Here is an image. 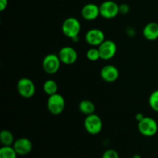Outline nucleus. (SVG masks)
Returning a JSON list of instances; mask_svg holds the SVG:
<instances>
[{
  "label": "nucleus",
  "instance_id": "1",
  "mask_svg": "<svg viewBox=\"0 0 158 158\" xmlns=\"http://www.w3.org/2000/svg\"><path fill=\"white\" fill-rule=\"evenodd\" d=\"M81 30V25L79 20L74 17L66 19L62 24V32L65 36L75 41Z\"/></svg>",
  "mask_w": 158,
  "mask_h": 158
},
{
  "label": "nucleus",
  "instance_id": "2",
  "mask_svg": "<svg viewBox=\"0 0 158 158\" xmlns=\"http://www.w3.org/2000/svg\"><path fill=\"white\" fill-rule=\"evenodd\" d=\"M138 131L144 137H153L158 131L157 121L152 117H144L138 121Z\"/></svg>",
  "mask_w": 158,
  "mask_h": 158
},
{
  "label": "nucleus",
  "instance_id": "3",
  "mask_svg": "<svg viewBox=\"0 0 158 158\" xmlns=\"http://www.w3.org/2000/svg\"><path fill=\"white\" fill-rule=\"evenodd\" d=\"M65 99L61 94H56L49 96L46 106L49 113L53 115H59L61 114L65 108Z\"/></svg>",
  "mask_w": 158,
  "mask_h": 158
},
{
  "label": "nucleus",
  "instance_id": "4",
  "mask_svg": "<svg viewBox=\"0 0 158 158\" xmlns=\"http://www.w3.org/2000/svg\"><path fill=\"white\" fill-rule=\"evenodd\" d=\"M16 89L18 94L25 99L32 97L35 92V86L33 82L27 77H23L17 82Z\"/></svg>",
  "mask_w": 158,
  "mask_h": 158
},
{
  "label": "nucleus",
  "instance_id": "5",
  "mask_svg": "<svg viewBox=\"0 0 158 158\" xmlns=\"http://www.w3.org/2000/svg\"><path fill=\"white\" fill-rule=\"evenodd\" d=\"M61 65V61L58 55L55 53L47 54L43 58L42 62V66L45 73L49 75L56 73L59 71Z\"/></svg>",
  "mask_w": 158,
  "mask_h": 158
},
{
  "label": "nucleus",
  "instance_id": "6",
  "mask_svg": "<svg viewBox=\"0 0 158 158\" xmlns=\"http://www.w3.org/2000/svg\"><path fill=\"white\" fill-rule=\"evenodd\" d=\"M84 128L86 132L92 135L100 134L103 128V123L98 115L95 114L86 116L83 122Z\"/></svg>",
  "mask_w": 158,
  "mask_h": 158
},
{
  "label": "nucleus",
  "instance_id": "7",
  "mask_svg": "<svg viewBox=\"0 0 158 158\" xmlns=\"http://www.w3.org/2000/svg\"><path fill=\"white\" fill-rule=\"evenodd\" d=\"M120 13V6L114 0H106L100 4V16L106 19H111Z\"/></svg>",
  "mask_w": 158,
  "mask_h": 158
},
{
  "label": "nucleus",
  "instance_id": "8",
  "mask_svg": "<svg viewBox=\"0 0 158 158\" xmlns=\"http://www.w3.org/2000/svg\"><path fill=\"white\" fill-rule=\"evenodd\" d=\"M100 59L103 60H108L112 59L117 53V47L116 43L112 40H105L98 46Z\"/></svg>",
  "mask_w": 158,
  "mask_h": 158
},
{
  "label": "nucleus",
  "instance_id": "9",
  "mask_svg": "<svg viewBox=\"0 0 158 158\" xmlns=\"http://www.w3.org/2000/svg\"><path fill=\"white\" fill-rule=\"evenodd\" d=\"M61 63L66 65H71L76 63L77 60V52L71 46H64L61 48L58 53Z\"/></svg>",
  "mask_w": 158,
  "mask_h": 158
},
{
  "label": "nucleus",
  "instance_id": "10",
  "mask_svg": "<svg viewBox=\"0 0 158 158\" xmlns=\"http://www.w3.org/2000/svg\"><path fill=\"white\" fill-rule=\"evenodd\" d=\"M85 40L90 46H99L105 40L104 32L99 29H91L86 32Z\"/></svg>",
  "mask_w": 158,
  "mask_h": 158
},
{
  "label": "nucleus",
  "instance_id": "11",
  "mask_svg": "<svg viewBox=\"0 0 158 158\" xmlns=\"http://www.w3.org/2000/svg\"><path fill=\"white\" fill-rule=\"evenodd\" d=\"M13 148L18 155L25 156L29 154L32 150V143L29 139L26 137H21L15 140Z\"/></svg>",
  "mask_w": 158,
  "mask_h": 158
},
{
  "label": "nucleus",
  "instance_id": "12",
  "mask_svg": "<svg viewBox=\"0 0 158 158\" xmlns=\"http://www.w3.org/2000/svg\"><path fill=\"white\" fill-rule=\"evenodd\" d=\"M118 69L114 65H106L100 70V77L102 80L107 83L115 82L119 77Z\"/></svg>",
  "mask_w": 158,
  "mask_h": 158
},
{
  "label": "nucleus",
  "instance_id": "13",
  "mask_svg": "<svg viewBox=\"0 0 158 158\" xmlns=\"http://www.w3.org/2000/svg\"><path fill=\"white\" fill-rule=\"evenodd\" d=\"M81 15L85 20L92 21L96 19L100 15V6L94 3H88L82 8Z\"/></svg>",
  "mask_w": 158,
  "mask_h": 158
},
{
  "label": "nucleus",
  "instance_id": "14",
  "mask_svg": "<svg viewBox=\"0 0 158 158\" xmlns=\"http://www.w3.org/2000/svg\"><path fill=\"white\" fill-rule=\"evenodd\" d=\"M143 34L145 39L150 41H154L158 39V23L151 22L148 23L143 29Z\"/></svg>",
  "mask_w": 158,
  "mask_h": 158
},
{
  "label": "nucleus",
  "instance_id": "15",
  "mask_svg": "<svg viewBox=\"0 0 158 158\" xmlns=\"http://www.w3.org/2000/svg\"><path fill=\"white\" fill-rule=\"evenodd\" d=\"M78 107L79 110L86 116L94 114L95 112V105L89 100H83L80 101Z\"/></svg>",
  "mask_w": 158,
  "mask_h": 158
},
{
  "label": "nucleus",
  "instance_id": "16",
  "mask_svg": "<svg viewBox=\"0 0 158 158\" xmlns=\"http://www.w3.org/2000/svg\"><path fill=\"white\" fill-rule=\"evenodd\" d=\"M0 142L2 146H12L15 142L12 133L8 130H2L0 133Z\"/></svg>",
  "mask_w": 158,
  "mask_h": 158
},
{
  "label": "nucleus",
  "instance_id": "17",
  "mask_svg": "<svg viewBox=\"0 0 158 158\" xmlns=\"http://www.w3.org/2000/svg\"><path fill=\"white\" fill-rule=\"evenodd\" d=\"M43 91L46 93L47 95L51 96L52 94H55L58 90V85L56 82L52 80H48L44 82L43 86Z\"/></svg>",
  "mask_w": 158,
  "mask_h": 158
},
{
  "label": "nucleus",
  "instance_id": "18",
  "mask_svg": "<svg viewBox=\"0 0 158 158\" xmlns=\"http://www.w3.org/2000/svg\"><path fill=\"white\" fill-rule=\"evenodd\" d=\"M17 155L12 146H2L0 148V158H17Z\"/></svg>",
  "mask_w": 158,
  "mask_h": 158
},
{
  "label": "nucleus",
  "instance_id": "19",
  "mask_svg": "<svg viewBox=\"0 0 158 158\" xmlns=\"http://www.w3.org/2000/svg\"><path fill=\"white\" fill-rule=\"evenodd\" d=\"M148 103L153 110L158 113V89L151 93L148 98Z\"/></svg>",
  "mask_w": 158,
  "mask_h": 158
},
{
  "label": "nucleus",
  "instance_id": "20",
  "mask_svg": "<svg viewBox=\"0 0 158 158\" xmlns=\"http://www.w3.org/2000/svg\"><path fill=\"white\" fill-rule=\"evenodd\" d=\"M86 58L91 62H96L100 59V52L98 48H91L86 52Z\"/></svg>",
  "mask_w": 158,
  "mask_h": 158
},
{
  "label": "nucleus",
  "instance_id": "21",
  "mask_svg": "<svg viewBox=\"0 0 158 158\" xmlns=\"http://www.w3.org/2000/svg\"><path fill=\"white\" fill-rule=\"evenodd\" d=\"M102 158H120V156L115 150L108 149L103 152Z\"/></svg>",
  "mask_w": 158,
  "mask_h": 158
},
{
  "label": "nucleus",
  "instance_id": "22",
  "mask_svg": "<svg viewBox=\"0 0 158 158\" xmlns=\"http://www.w3.org/2000/svg\"><path fill=\"white\" fill-rule=\"evenodd\" d=\"M130 7L127 4H122L120 6V13L126 14L129 12Z\"/></svg>",
  "mask_w": 158,
  "mask_h": 158
},
{
  "label": "nucleus",
  "instance_id": "23",
  "mask_svg": "<svg viewBox=\"0 0 158 158\" xmlns=\"http://www.w3.org/2000/svg\"><path fill=\"white\" fill-rule=\"evenodd\" d=\"M8 0H0V11L3 12L8 6Z\"/></svg>",
  "mask_w": 158,
  "mask_h": 158
},
{
  "label": "nucleus",
  "instance_id": "24",
  "mask_svg": "<svg viewBox=\"0 0 158 158\" xmlns=\"http://www.w3.org/2000/svg\"><path fill=\"white\" fill-rule=\"evenodd\" d=\"M143 115L142 114H137V115H136V119H137V121H140V120H142V119L143 118Z\"/></svg>",
  "mask_w": 158,
  "mask_h": 158
},
{
  "label": "nucleus",
  "instance_id": "25",
  "mask_svg": "<svg viewBox=\"0 0 158 158\" xmlns=\"http://www.w3.org/2000/svg\"><path fill=\"white\" fill-rule=\"evenodd\" d=\"M132 158H141V157H140V156L139 155V154H135V155L133 156Z\"/></svg>",
  "mask_w": 158,
  "mask_h": 158
},
{
  "label": "nucleus",
  "instance_id": "26",
  "mask_svg": "<svg viewBox=\"0 0 158 158\" xmlns=\"http://www.w3.org/2000/svg\"><path fill=\"white\" fill-rule=\"evenodd\" d=\"M114 1H116V0H114Z\"/></svg>",
  "mask_w": 158,
  "mask_h": 158
}]
</instances>
